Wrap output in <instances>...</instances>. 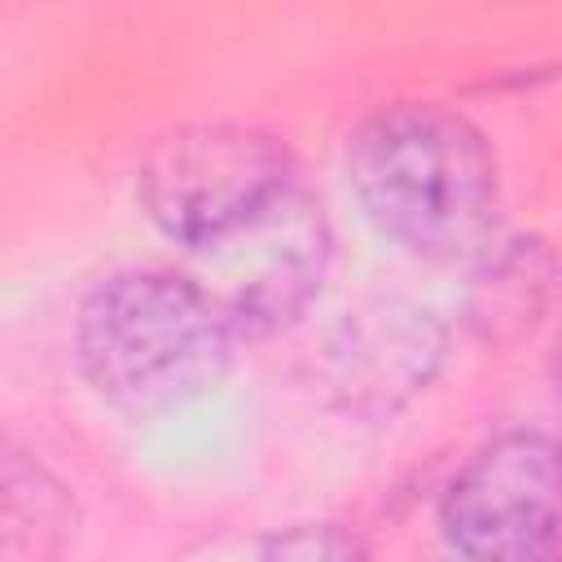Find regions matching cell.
<instances>
[{
    "mask_svg": "<svg viewBox=\"0 0 562 562\" xmlns=\"http://www.w3.org/2000/svg\"><path fill=\"white\" fill-rule=\"evenodd\" d=\"M299 184L290 149L246 123H189L149 145L136 198L149 224L189 255L228 237Z\"/></svg>",
    "mask_w": 562,
    "mask_h": 562,
    "instance_id": "obj_3",
    "label": "cell"
},
{
    "mask_svg": "<svg viewBox=\"0 0 562 562\" xmlns=\"http://www.w3.org/2000/svg\"><path fill=\"white\" fill-rule=\"evenodd\" d=\"M75 536V505L66 487L26 461L22 452H4L0 470V558L35 562L66 549Z\"/></svg>",
    "mask_w": 562,
    "mask_h": 562,
    "instance_id": "obj_7",
    "label": "cell"
},
{
    "mask_svg": "<svg viewBox=\"0 0 562 562\" xmlns=\"http://www.w3.org/2000/svg\"><path fill=\"white\" fill-rule=\"evenodd\" d=\"M364 220L430 263L479 259L501 224V176L483 132L435 101L373 110L347 140Z\"/></svg>",
    "mask_w": 562,
    "mask_h": 562,
    "instance_id": "obj_1",
    "label": "cell"
},
{
    "mask_svg": "<svg viewBox=\"0 0 562 562\" xmlns=\"http://www.w3.org/2000/svg\"><path fill=\"white\" fill-rule=\"evenodd\" d=\"M443 351V334L430 312L404 303H378L342 321L325 347V386L351 413L378 417L417 395Z\"/></svg>",
    "mask_w": 562,
    "mask_h": 562,
    "instance_id": "obj_6",
    "label": "cell"
},
{
    "mask_svg": "<svg viewBox=\"0 0 562 562\" xmlns=\"http://www.w3.org/2000/svg\"><path fill=\"white\" fill-rule=\"evenodd\" d=\"M360 553L364 549L334 527H294L290 536H277L263 544V558L272 562H347Z\"/></svg>",
    "mask_w": 562,
    "mask_h": 562,
    "instance_id": "obj_8",
    "label": "cell"
},
{
    "mask_svg": "<svg viewBox=\"0 0 562 562\" xmlns=\"http://www.w3.org/2000/svg\"><path fill=\"white\" fill-rule=\"evenodd\" d=\"M198 285L215 299L233 334L263 338L285 329L321 294L334 259V233L321 202L294 184L228 237L193 250Z\"/></svg>",
    "mask_w": 562,
    "mask_h": 562,
    "instance_id": "obj_4",
    "label": "cell"
},
{
    "mask_svg": "<svg viewBox=\"0 0 562 562\" xmlns=\"http://www.w3.org/2000/svg\"><path fill=\"white\" fill-rule=\"evenodd\" d=\"M443 540L465 558L531 562L562 549V443L509 430L483 443L439 501Z\"/></svg>",
    "mask_w": 562,
    "mask_h": 562,
    "instance_id": "obj_5",
    "label": "cell"
},
{
    "mask_svg": "<svg viewBox=\"0 0 562 562\" xmlns=\"http://www.w3.org/2000/svg\"><path fill=\"white\" fill-rule=\"evenodd\" d=\"M233 325L184 272L127 268L105 277L75 316L83 378L123 413H167L206 395L233 360Z\"/></svg>",
    "mask_w": 562,
    "mask_h": 562,
    "instance_id": "obj_2",
    "label": "cell"
}]
</instances>
